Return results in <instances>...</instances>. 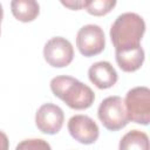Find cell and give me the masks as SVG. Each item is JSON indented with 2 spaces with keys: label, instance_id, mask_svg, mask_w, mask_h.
<instances>
[{
  "label": "cell",
  "instance_id": "1",
  "mask_svg": "<svg viewBox=\"0 0 150 150\" xmlns=\"http://www.w3.org/2000/svg\"><path fill=\"white\" fill-rule=\"evenodd\" d=\"M50 89L56 97L75 110L88 109L95 101L91 88L71 76L62 75L52 79Z\"/></svg>",
  "mask_w": 150,
  "mask_h": 150
},
{
  "label": "cell",
  "instance_id": "2",
  "mask_svg": "<svg viewBox=\"0 0 150 150\" xmlns=\"http://www.w3.org/2000/svg\"><path fill=\"white\" fill-rule=\"evenodd\" d=\"M145 32L143 18L136 13H123L117 16L110 28V40L115 47L127 48L139 45Z\"/></svg>",
  "mask_w": 150,
  "mask_h": 150
},
{
  "label": "cell",
  "instance_id": "3",
  "mask_svg": "<svg viewBox=\"0 0 150 150\" xmlns=\"http://www.w3.org/2000/svg\"><path fill=\"white\" fill-rule=\"evenodd\" d=\"M124 105L129 121L148 125L150 122V89L135 87L127 93Z\"/></svg>",
  "mask_w": 150,
  "mask_h": 150
},
{
  "label": "cell",
  "instance_id": "4",
  "mask_svg": "<svg viewBox=\"0 0 150 150\" xmlns=\"http://www.w3.org/2000/svg\"><path fill=\"white\" fill-rule=\"evenodd\" d=\"M97 116L103 127L110 131H117L124 128L129 122L124 101L120 96L104 98L98 105Z\"/></svg>",
  "mask_w": 150,
  "mask_h": 150
},
{
  "label": "cell",
  "instance_id": "5",
  "mask_svg": "<svg viewBox=\"0 0 150 150\" xmlns=\"http://www.w3.org/2000/svg\"><path fill=\"white\" fill-rule=\"evenodd\" d=\"M76 47L86 57L102 53L105 47L103 29L97 25H86L81 27L76 35Z\"/></svg>",
  "mask_w": 150,
  "mask_h": 150
},
{
  "label": "cell",
  "instance_id": "6",
  "mask_svg": "<svg viewBox=\"0 0 150 150\" xmlns=\"http://www.w3.org/2000/svg\"><path fill=\"white\" fill-rule=\"evenodd\" d=\"M43 56L49 66L54 68H63L73 61L74 48L67 39L55 36L46 42L43 47Z\"/></svg>",
  "mask_w": 150,
  "mask_h": 150
},
{
  "label": "cell",
  "instance_id": "7",
  "mask_svg": "<svg viewBox=\"0 0 150 150\" xmlns=\"http://www.w3.org/2000/svg\"><path fill=\"white\" fill-rule=\"evenodd\" d=\"M64 122V114L62 109L53 103L42 104L35 114L36 128L47 135L57 134Z\"/></svg>",
  "mask_w": 150,
  "mask_h": 150
},
{
  "label": "cell",
  "instance_id": "8",
  "mask_svg": "<svg viewBox=\"0 0 150 150\" xmlns=\"http://www.w3.org/2000/svg\"><path fill=\"white\" fill-rule=\"evenodd\" d=\"M67 127L70 136L82 144L95 143L100 135V130L96 122L87 115L71 116L68 121Z\"/></svg>",
  "mask_w": 150,
  "mask_h": 150
},
{
  "label": "cell",
  "instance_id": "9",
  "mask_svg": "<svg viewBox=\"0 0 150 150\" xmlns=\"http://www.w3.org/2000/svg\"><path fill=\"white\" fill-rule=\"evenodd\" d=\"M88 76L90 82L94 83L98 89L111 88L118 79L115 68L108 61H98L91 64L88 70Z\"/></svg>",
  "mask_w": 150,
  "mask_h": 150
},
{
  "label": "cell",
  "instance_id": "10",
  "mask_svg": "<svg viewBox=\"0 0 150 150\" xmlns=\"http://www.w3.org/2000/svg\"><path fill=\"white\" fill-rule=\"evenodd\" d=\"M115 59L118 67L127 73L138 70L144 62V49L141 45L115 49Z\"/></svg>",
  "mask_w": 150,
  "mask_h": 150
},
{
  "label": "cell",
  "instance_id": "11",
  "mask_svg": "<svg viewBox=\"0 0 150 150\" xmlns=\"http://www.w3.org/2000/svg\"><path fill=\"white\" fill-rule=\"evenodd\" d=\"M11 11L16 20L21 22H30L38 18L40 6L36 0H12Z\"/></svg>",
  "mask_w": 150,
  "mask_h": 150
},
{
  "label": "cell",
  "instance_id": "12",
  "mask_svg": "<svg viewBox=\"0 0 150 150\" xmlns=\"http://www.w3.org/2000/svg\"><path fill=\"white\" fill-rule=\"evenodd\" d=\"M120 149L121 150H129V149L148 150L149 149L148 135L139 130H131L121 138Z\"/></svg>",
  "mask_w": 150,
  "mask_h": 150
},
{
  "label": "cell",
  "instance_id": "13",
  "mask_svg": "<svg viewBox=\"0 0 150 150\" xmlns=\"http://www.w3.org/2000/svg\"><path fill=\"white\" fill-rule=\"evenodd\" d=\"M117 0H87L86 11L94 16H103L112 11Z\"/></svg>",
  "mask_w": 150,
  "mask_h": 150
},
{
  "label": "cell",
  "instance_id": "14",
  "mask_svg": "<svg viewBox=\"0 0 150 150\" xmlns=\"http://www.w3.org/2000/svg\"><path fill=\"white\" fill-rule=\"evenodd\" d=\"M16 149H50V145L43 139H25L16 145Z\"/></svg>",
  "mask_w": 150,
  "mask_h": 150
},
{
  "label": "cell",
  "instance_id": "15",
  "mask_svg": "<svg viewBox=\"0 0 150 150\" xmlns=\"http://www.w3.org/2000/svg\"><path fill=\"white\" fill-rule=\"evenodd\" d=\"M60 2L68 9L71 11H80L86 7L87 0H60Z\"/></svg>",
  "mask_w": 150,
  "mask_h": 150
},
{
  "label": "cell",
  "instance_id": "16",
  "mask_svg": "<svg viewBox=\"0 0 150 150\" xmlns=\"http://www.w3.org/2000/svg\"><path fill=\"white\" fill-rule=\"evenodd\" d=\"M8 146H9L8 138H7L6 134L0 130V150H7Z\"/></svg>",
  "mask_w": 150,
  "mask_h": 150
},
{
  "label": "cell",
  "instance_id": "17",
  "mask_svg": "<svg viewBox=\"0 0 150 150\" xmlns=\"http://www.w3.org/2000/svg\"><path fill=\"white\" fill-rule=\"evenodd\" d=\"M2 16H4V11H2V6L0 4V21L2 20Z\"/></svg>",
  "mask_w": 150,
  "mask_h": 150
},
{
  "label": "cell",
  "instance_id": "18",
  "mask_svg": "<svg viewBox=\"0 0 150 150\" xmlns=\"http://www.w3.org/2000/svg\"><path fill=\"white\" fill-rule=\"evenodd\" d=\"M0 23H1V21H0Z\"/></svg>",
  "mask_w": 150,
  "mask_h": 150
}]
</instances>
